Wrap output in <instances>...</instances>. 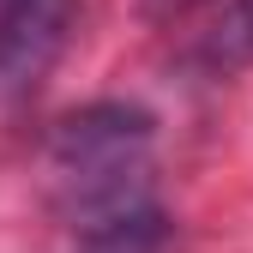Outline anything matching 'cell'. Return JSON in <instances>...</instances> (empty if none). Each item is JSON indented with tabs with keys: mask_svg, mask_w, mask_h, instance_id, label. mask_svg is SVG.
I'll use <instances>...</instances> for the list:
<instances>
[{
	"mask_svg": "<svg viewBox=\"0 0 253 253\" xmlns=\"http://www.w3.org/2000/svg\"><path fill=\"white\" fill-rule=\"evenodd\" d=\"M48 199L73 253H169L175 223L157 193V115L84 103L48 126Z\"/></svg>",
	"mask_w": 253,
	"mask_h": 253,
	"instance_id": "obj_1",
	"label": "cell"
},
{
	"mask_svg": "<svg viewBox=\"0 0 253 253\" xmlns=\"http://www.w3.org/2000/svg\"><path fill=\"white\" fill-rule=\"evenodd\" d=\"M84 0H0V103L24 97L67 54Z\"/></svg>",
	"mask_w": 253,
	"mask_h": 253,
	"instance_id": "obj_2",
	"label": "cell"
},
{
	"mask_svg": "<svg viewBox=\"0 0 253 253\" xmlns=\"http://www.w3.org/2000/svg\"><path fill=\"white\" fill-rule=\"evenodd\" d=\"M193 67L205 79H235L253 67V0H217L193 37Z\"/></svg>",
	"mask_w": 253,
	"mask_h": 253,
	"instance_id": "obj_3",
	"label": "cell"
},
{
	"mask_svg": "<svg viewBox=\"0 0 253 253\" xmlns=\"http://www.w3.org/2000/svg\"><path fill=\"white\" fill-rule=\"evenodd\" d=\"M211 6L217 0H145V18L151 24H187V18H211Z\"/></svg>",
	"mask_w": 253,
	"mask_h": 253,
	"instance_id": "obj_4",
	"label": "cell"
}]
</instances>
